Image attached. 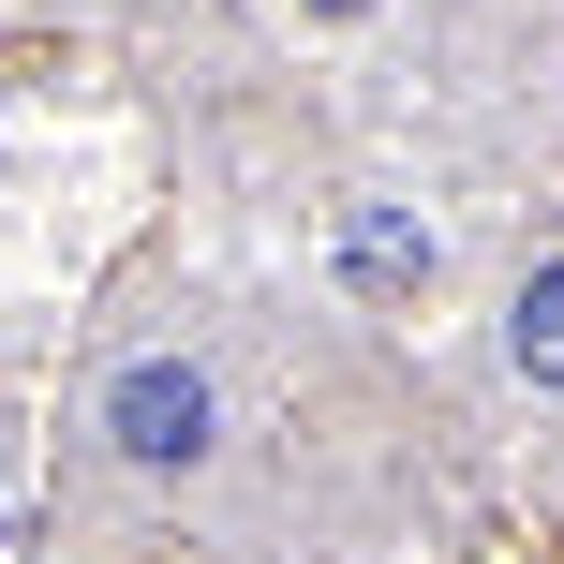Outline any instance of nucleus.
Masks as SVG:
<instances>
[{
    "label": "nucleus",
    "mask_w": 564,
    "mask_h": 564,
    "mask_svg": "<svg viewBox=\"0 0 564 564\" xmlns=\"http://www.w3.org/2000/svg\"><path fill=\"white\" fill-rule=\"evenodd\" d=\"M105 446L134 460V476H194L208 460V371L194 357H134L105 387Z\"/></svg>",
    "instance_id": "obj_1"
},
{
    "label": "nucleus",
    "mask_w": 564,
    "mask_h": 564,
    "mask_svg": "<svg viewBox=\"0 0 564 564\" xmlns=\"http://www.w3.org/2000/svg\"><path fill=\"white\" fill-rule=\"evenodd\" d=\"M341 268H357V297H416V282H431V238L401 224V208H357V224H341Z\"/></svg>",
    "instance_id": "obj_2"
},
{
    "label": "nucleus",
    "mask_w": 564,
    "mask_h": 564,
    "mask_svg": "<svg viewBox=\"0 0 564 564\" xmlns=\"http://www.w3.org/2000/svg\"><path fill=\"white\" fill-rule=\"evenodd\" d=\"M506 341H520V371H535V387H564V268H535V282H520Z\"/></svg>",
    "instance_id": "obj_3"
},
{
    "label": "nucleus",
    "mask_w": 564,
    "mask_h": 564,
    "mask_svg": "<svg viewBox=\"0 0 564 564\" xmlns=\"http://www.w3.org/2000/svg\"><path fill=\"white\" fill-rule=\"evenodd\" d=\"M312 15H357V0H312Z\"/></svg>",
    "instance_id": "obj_4"
}]
</instances>
